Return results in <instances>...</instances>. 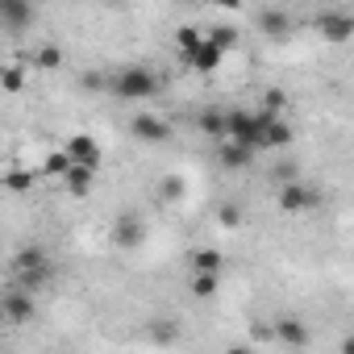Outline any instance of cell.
<instances>
[{
    "label": "cell",
    "instance_id": "cell-28",
    "mask_svg": "<svg viewBox=\"0 0 354 354\" xmlns=\"http://www.w3.org/2000/svg\"><path fill=\"white\" fill-rule=\"evenodd\" d=\"M150 337H154V342H175V321H158V325H150Z\"/></svg>",
    "mask_w": 354,
    "mask_h": 354
},
{
    "label": "cell",
    "instance_id": "cell-22",
    "mask_svg": "<svg viewBox=\"0 0 354 354\" xmlns=\"http://www.w3.org/2000/svg\"><path fill=\"white\" fill-rule=\"evenodd\" d=\"M5 188L9 192H30L34 188V175L30 171H5Z\"/></svg>",
    "mask_w": 354,
    "mask_h": 354
},
{
    "label": "cell",
    "instance_id": "cell-11",
    "mask_svg": "<svg viewBox=\"0 0 354 354\" xmlns=\"http://www.w3.org/2000/svg\"><path fill=\"white\" fill-rule=\"evenodd\" d=\"M142 238H146V230H142L138 217H117V225H113V242L117 246H142Z\"/></svg>",
    "mask_w": 354,
    "mask_h": 354
},
{
    "label": "cell",
    "instance_id": "cell-18",
    "mask_svg": "<svg viewBox=\"0 0 354 354\" xmlns=\"http://www.w3.org/2000/svg\"><path fill=\"white\" fill-rule=\"evenodd\" d=\"M175 42H180L184 63H192V59H196V50L205 46V34H201V30H180V34H175Z\"/></svg>",
    "mask_w": 354,
    "mask_h": 354
},
{
    "label": "cell",
    "instance_id": "cell-29",
    "mask_svg": "<svg viewBox=\"0 0 354 354\" xmlns=\"http://www.w3.org/2000/svg\"><path fill=\"white\" fill-rule=\"evenodd\" d=\"M217 221H221V225H225V230H234V225H238V221H242V213H238V209H234V205H221V209H217Z\"/></svg>",
    "mask_w": 354,
    "mask_h": 354
},
{
    "label": "cell",
    "instance_id": "cell-10",
    "mask_svg": "<svg viewBox=\"0 0 354 354\" xmlns=\"http://www.w3.org/2000/svg\"><path fill=\"white\" fill-rule=\"evenodd\" d=\"M30 21H34V5H21V0H0V26L21 30Z\"/></svg>",
    "mask_w": 354,
    "mask_h": 354
},
{
    "label": "cell",
    "instance_id": "cell-19",
    "mask_svg": "<svg viewBox=\"0 0 354 354\" xmlns=\"http://www.w3.org/2000/svg\"><path fill=\"white\" fill-rule=\"evenodd\" d=\"M201 129H205L209 138L225 142V113H221V109H205V113H201Z\"/></svg>",
    "mask_w": 354,
    "mask_h": 354
},
{
    "label": "cell",
    "instance_id": "cell-32",
    "mask_svg": "<svg viewBox=\"0 0 354 354\" xmlns=\"http://www.w3.org/2000/svg\"><path fill=\"white\" fill-rule=\"evenodd\" d=\"M225 354H254V350H250V346H230Z\"/></svg>",
    "mask_w": 354,
    "mask_h": 354
},
{
    "label": "cell",
    "instance_id": "cell-6",
    "mask_svg": "<svg viewBox=\"0 0 354 354\" xmlns=\"http://www.w3.org/2000/svg\"><path fill=\"white\" fill-rule=\"evenodd\" d=\"M129 129H133L138 142H167V138H171V125H167L162 117H154V113H138Z\"/></svg>",
    "mask_w": 354,
    "mask_h": 354
},
{
    "label": "cell",
    "instance_id": "cell-12",
    "mask_svg": "<svg viewBox=\"0 0 354 354\" xmlns=\"http://www.w3.org/2000/svg\"><path fill=\"white\" fill-rule=\"evenodd\" d=\"M221 267H225V254L213 250V246H205V250L192 254V271H196V275H217V279H221Z\"/></svg>",
    "mask_w": 354,
    "mask_h": 354
},
{
    "label": "cell",
    "instance_id": "cell-3",
    "mask_svg": "<svg viewBox=\"0 0 354 354\" xmlns=\"http://www.w3.org/2000/svg\"><path fill=\"white\" fill-rule=\"evenodd\" d=\"M154 92H158V75L146 71V67H125V71L117 75V96H121V100H146V96H154Z\"/></svg>",
    "mask_w": 354,
    "mask_h": 354
},
{
    "label": "cell",
    "instance_id": "cell-23",
    "mask_svg": "<svg viewBox=\"0 0 354 354\" xmlns=\"http://www.w3.org/2000/svg\"><path fill=\"white\" fill-rule=\"evenodd\" d=\"M205 42H209V46H217V50L225 55V50L238 42V34H234V30H209V34H205Z\"/></svg>",
    "mask_w": 354,
    "mask_h": 354
},
{
    "label": "cell",
    "instance_id": "cell-5",
    "mask_svg": "<svg viewBox=\"0 0 354 354\" xmlns=\"http://www.w3.org/2000/svg\"><path fill=\"white\" fill-rule=\"evenodd\" d=\"M0 308H5V321H17V325L34 321V296H30V292H21V288L0 296Z\"/></svg>",
    "mask_w": 354,
    "mask_h": 354
},
{
    "label": "cell",
    "instance_id": "cell-26",
    "mask_svg": "<svg viewBox=\"0 0 354 354\" xmlns=\"http://www.w3.org/2000/svg\"><path fill=\"white\" fill-rule=\"evenodd\" d=\"M283 104H288V96H283L279 88H271V92L263 96V113H271V117H279V113H283Z\"/></svg>",
    "mask_w": 354,
    "mask_h": 354
},
{
    "label": "cell",
    "instance_id": "cell-16",
    "mask_svg": "<svg viewBox=\"0 0 354 354\" xmlns=\"http://www.w3.org/2000/svg\"><path fill=\"white\" fill-rule=\"evenodd\" d=\"M259 26H263L267 34H275V38H279V34H288V30H292V17H288L283 9H263V13H259Z\"/></svg>",
    "mask_w": 354,
    "mask_h": 354
},
{
    "label": "cell",
    "instance_id": "cell-7",
    "mask_svg": "<svg viewBox=\"0 0 354 354\" xmlns=\"http://www.w3.org/2000/svg\"><path fill=\"white\" fill-rule=\"evenodd\" d=\"M317 30L329 38V42H346L354 34V17L350 13H321L317 17Z\"/></svg>",
    "mask_w": 354,
    "mask_h": 354
},
{
    "label": "cell",
    "instance_id": "cell-2",
    "mask_svg": "<svg viewBox=\"0 0 354 354\" xmlns=\"http://www.w3.org/2000/svg\"><path fill=\"white\" fill-rule=\"evenodd\" d=\"M13 271L21 275V292H34L50 279V259H46L42 246H21L13 254Z\"/></svg>",
    "mask_w": 354,
    "mask_h": 354
},
{
    "label": "cell",
    "instance_id": "cell-1",
    "mask_svg": "<svg viewBox=\"0 0 354 354\" xmlns=\"http://www.w3.org/2000/svg\"><path fill=\"white\" fill-rule=\"evenodd\" d=\"M267 121H271V113H246V109H230L225 113V142H234V146H242V150H259V142H263V129H267Z\"/></svg>",
    "mask_w": 354,
    "mask_h": 354
},
{
    "label": "cell",
    "instance_id": "cell-24",
    "mask_svg": "<svg viewBox=\"0 0 354 354\" xmlns=\"http://www.w3.org/2000/svg\"><path fill=\"white\" fill-rule=\"evenodd\" d=\"M34 63H38V67H46V71H55V67H63V50H59V46H42Z\"/></svg>",
    "mask_w": 354,
    "mask_h": 354
},
{
    "label": "cell",
    "instance_id": "cell-13",
    "mask_svg": "<svg viewBox=\"0 0 354 354\" xmlns=\"http://www.w3.org/2000/svg\"><path fill=\"white\" fill-rule=\"evenodd\" d=\"M271 337H283L288 346H304V342H308V329H304V321H296V317H283L279 325H271Z\"/></svg>",
    "mask_w": 354,
    "mask_h": 354
},
{
    "label": "cell",
    "instance_id": "cell-8",
    "mask_svg": "<svg viewBox=\"0 0 354 354\" xmlns=\"http://www.w3.org/2000/svg\"><path fill=\"white\" fill-rule=\"evenodd\" d=\"M317 205V196L304 188V184H283L279 188V209L283 213H304V209H313Z\"/></svg>",
    "mask_w": 354,
    "mask_h": 354
},
{
    "label": "cell",
    "instance_id": "cell-15",
    "mask_svg": "<svg viewBox=\"0 0 354 354\" xmlns=\"http://www.w3.org/2000/svg\"><path fill=\"white\" fill-rule=\"evenodd\" d=\"M217 158H221V167H225V171H242V167H250V162H254V154H250V150H242V146H234V142H221Z\"/></svg>",
    "mask_w": 354,
    "mask_h": 354
},
{
    "label": "cell",
    "instance_id": "cell-20",
    "mask_svg": "<svg viewBox=\"0 0 354 354\" xmlns=\"http://www.w3.org/2000/svg\"><path fill=\"white\" fill-rule=\"evenodd\" d=\"M67 171H71V158H67V150H55V154H46V158H42V175H59V180H63Z\"/></svg>",
    "mask_w": 354,
    "mask_h": 354
},
{
    "label": "cell",
    "instance_id": "cell-17",
    "mask_svg": "<svg viewBox=\"0 0 354 354\" xmlns=\"http://www.w3.org/2000/svg\"><path fill=\"white\" fill-rule=\"evenodd\" d=\"M221 59H225V55H221L217 46H209V42H205V46L196 50V59H192L188 67H192V71H201V75H209V71H217V67H221Z\"/></svg>",
    "mask_w": 354,
    "mask_h": 354
},
{
    "label": "cell",
    "instance_id": "cell-31",
    "mask_svg": "<svg viewBox=\"0 0 354 354\" xmlns=\"http://www.w3.org/2000/svg\"><path fill=\"white\" fill-rule=\"evenodd\" d=\"M342 354H354V337H342Z\"/></svg>",
    "mask_w": 354,
    "mask_h": 354
},
{
    "label": "cell",
    "instance_id": "cell-33",
    "mask_svg": "<svg viewBox=\"0 0 354 354\" xmlns=\"http://www.w3.org/2000/svg\"><path fill=\"white\" fill-rule=\"evenodd\" d=\"M0 325H5V308H0Z\"/></svg>",
    "mask_w": 354,
    "mask_h": 354
},
{
    "label": "cell",
    "instance_id": "cell-25",
    "mask_svg": "<svg viewBox=\"0 0 354 354\" xmlns=\"http://www.w3.org/2000/svg\"><path fill=\"white\" fill-rule=\"evenodd\" d=\"M188 192V184L180 180V175H167V180H162V201H180Z\"/></svg>",
    "mask_w": 354,
    "mask_h": 354
},
{
    "label": "cell",
    "instance_id": "cell-14",
    "mask_svg": "<svg viewBox=\"0 0 354 354\" xmlns=\"http://www.w3.org/2000/svg\"><path fill=\"white\" fill-rule=\"evenodd\" d=\"M63 184H67L71 196H88L92 184H96V171H88V167H71V171L63 175Z\"/></svg>",
    "mask_w": 354,
    "mask_h": 354
},
{
    "label": "cell",
    "instance_id": "cell-21",
    "mask_svg": "<svg viewBox=\"0 0 354 354\" xmlns=\"http://www.w3.org/2000/svg\"><path fill=\"white\" fill-rule=\"evenodd\" d=\"M0 88H5V92H21V88H26V71H21L17 63L0 67Z\"/></svg>",
    "mask_w": 354,
    "mask_h": 354
},
{
    "label": "cell",
    "instance_id": "cell-27",
    "mask_svg": "<svg viewBox=\"0 0 354 354\" xmlns=\"http://www.w3.org/2000/svg\"><path fill=\"white\" fill-rule=\"evenodd\" d=\"M217 292V275H192V296H213Z\"/></svg>",
    "mask_w": 354,
    "mask_h": 354
},
{
    "label": "cell",
    "instance_id": "cell-4",
    "mask_svg": "<svg viewBox=\"0 0 354 354\" xmlns=\"http://www.w3.org/2000/svg\"><path fill=\"white\" fill-rule=\"evenodd\" d=\"M67 158H71V167H88V171H96V167H100V142H96L92 133H71V142H67Z\"/></svg>",
    "mask_w": 354,
    "mask_h": 354
},
{
    "label": "cell",
    "instance_id": "cell-30",
    "mask_svg": "<svg viewBox=\"0 0 354 354\" xmlns=\"http://www.w3.org/2000/svg\"><path fill=\"white\" fill-rule=\"evenodd\" d=\"M250 333H254V342H267V337H271V325H254Z\"/></svg>",
    "mask_w": 354,
    "mask_h": 354
},
{
    "label": "cell",
    "instance_id": "cell-9",
    "mask_svg": "<svg viewBox=\"0 0 354 354\" xmlns=\"http://www.w3.org/2000/svg\"><path fill=\"white\" fill-rule=\"evenodd\" d=\"M292 138H296V133H292V121H288V117H271V121H267V129H263V142H259V150H263V146H271V150H283Z\"/></svg>",
    "mask_w": 354,
    "mask_h": 354
}]
</instances>
